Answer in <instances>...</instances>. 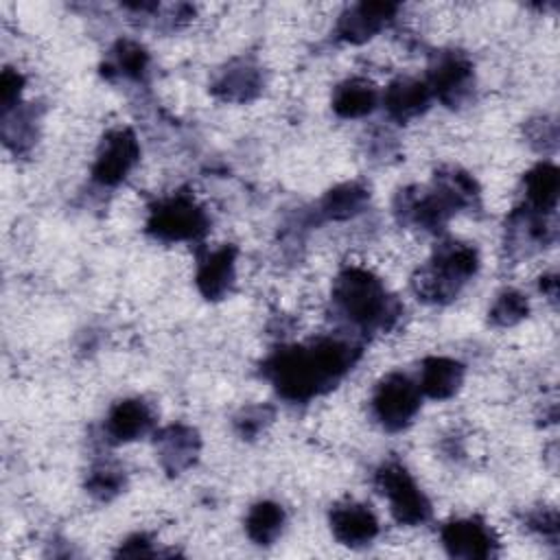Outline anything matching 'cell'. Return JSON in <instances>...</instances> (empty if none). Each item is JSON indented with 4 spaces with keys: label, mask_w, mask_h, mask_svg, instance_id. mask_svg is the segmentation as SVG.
Masks as SVG:
<instances>
[{
    "label": "cell",
    "mask_w": 560,
    "mask_h": 560,
    "mask_svg": "<svg viewBox=\"0 0 560 560\" xmlns=\"http://www.w3.org/2000/svg\"><path fill=\"white\" fill-rule=\"evenodd\" d=\"M359 354L361 348L346 337H319L306 346L278 348L262 372L284 400L306 402L335 387Z\"/></svg>",
    "instance_id": "cell-1"
},
{
    "label": "cell",
    "mask_w": 560,
    "mask_h": 560,
    "mask_svg": "<svg viewBox=\"0 0 560 560\" xmlns=\"http://www.w3.org/2000/svg\"><path fill=\"white\" fill-rule=\"evenodd\" d=\"M335 311L354 328L387 330L400 315V304L389 295L383 282L368 269L348 267L332 284Z\"/></svg>",
    "instance_id": "cell-2"
},
{
    "label": "cell",
    "mask_w": 560,
    "mask_h": 560,
    "mask_svg": "<svg viewBox=\"0 0 560 560\" xmlns=\"http://www.w3.org/2000/svg\"><path fill=\"white\" fill-rule=\"evenodd\" d=\"M479 254L472 245L444 241L431 260L413 273V293L429 304H446L459 295L464 284L477 273Z\"/></svg>",
    "instance_id": "cell-3"
},
{
    "label": "cell",
    "mask_w": 560,
    "mask_h": 560,
    "mask_svg": "<svg viewBox=\"0 0 560 560\" xmlns=\"http://www.w3.org/2000/svg\"><path fill=\"white\" fill-rule=\"evenodd\" d=\"M206 210L184 192L158 201L147 219V232L160 241H197L208 230Z\"/></svg>",
    "instance_id": "cell-4"
},
{
    "label": "cell",
    "mask_w": 560,
    "mask_h": 560,
    "mask_svg": "<svg viewBox=\"0 0 560 560\" xmlns=\"http://www.w3.org/2000/svg\"><path fill=\"white\" fill-rule=\"evenodd\" d=\"M376 486L387 499L392 516L400 525H422L429 521L431 503L402 464H383L376 470Z\"/></svg>",
    "instance_id": "cell-5"
},
{
    "label": "cell",
    "mask_w": 560,
    "mask_h": 560,
    "mask_svg": "<svg viewBox=\"0 0 560 560\" xmlns=\"http://www.w3.org/2000/svg\"><path fill=\"white\" fill-rule=\"evenodd\" d=\"M420 409V387L407 374L383 376L372 394L374 418L387 431L405 429Z\"/></svg>",
    "instance_id": "cell-6"
},
{
    "label": "cell",
    "mask_w": 560,
    "mask_h": 560,
    "mask_svg": "<svg viewBox=\"0 0 560 560\" xmlns=\"http://www.w3.org/2000/svg\"><path fill=\"white\" fill-rule=\"evenodd\" d=\"M394 212L400 223L413 225L427 232H440L451 214H455V208L448 203V199L435 188H405L396 195Z\"/></svg>",
    "instance_id": "cell-7"
},
{
    "label": "cell",
    "mask_w": 560,
    "mask_h": 560,
    "mask_svg": "<svg viewBox=\"0 0 560 560\" xmlns=\"http://www.w3.org/2000/svg\"><path fill=\"white\" fill-rule=\"evenodd\" d=\"M140 160V144L136 140V133L127 127L112 129L105 133L94 166H92V179L101 186H116L120 184L129 171Z\"/></svg>",
    "instance_id": "cell-8"
},
{
    "label": "cell",
    "mask_w": 560,
    "mask_h": 560,
    "mask_svg": "<svg viewBox=\"0 0 560 560\" xmlns=\"http://www.w3.org/2000/svg\"><path fill=\"white\" fill-rule=\"evenodd\" d=\"M427 85L444 105L457 107L468 101L475 85L472 63L464 52H444L429 70Z\"/></svg>",
    "instance_id": "cell-9"
},
{
    "label": "cell",
    "mask_w": 560,
    "mask_h": 560,
    "mask_svg": "<svg viewBox=\"0 0 560 560\" xmlns=\"http://www.w3.org/2000/svg\"><path fill=\"white\" fill-rule=\"evenodd\" d=\"M442 545L448 556L464 560H486L499 549L494 532L479 518H457L442 527Z\"/></svg>",
    "instance_id": "cell-10"
},
{
    "label": "cell",
    "mask_w": 560,
    "mask_h": 560,
    "mask_svg": "<svg viewBox=\"0 0 560 560\" xmlns=\"http://www.w3.org/2000/svg\"><path fill=\"white\" fill-rule=\"evenodd\" d=\"M398 11L394 2H359L337 20V37L348 44H363L374 37Z\"/></svg>",
    "instance_id": "cell-11"
},
{
    "label": "cell",
    "mask_w": 560,
    "mask_h": 560,
    "mask_svg": "<svg viewBox=\"0 0 560 560\" xmlns=\"http://www.w3.org/2000/svg\"><path fill=\"white\" fill-rule=\"evenodd\" d=\"M201 440L192 427L168 424L155 433V451L162 468L168 475H179L190 468L199 455Z\"/></svg>",
    "instance_id": "cell-12"
},
{
    "label": "cell",
    "mask_w": 560,
    "mask_h": 560,
    "mask_svg": "<svg viewBox=\"0 0 560 560\" xmlns=\"http://www.w3.org/2000/svg\"><path fill=\"white\" fill-rule=\"evenodd\" d=\"M332 536L346 547H365L378 534V521L374 512L354 501H346L332 508L330 512Z\"/></svg>",
    "instance_id": "cell-13"
},
{
    "label": "cell",
    "mask_w": 560,
    "mask_h": 560,
    "mask_svg": "<svg viewBox=\"0 0 560 560\" xmlns=\"http://www.w3.org/2000/svg\"><path fill=\"white\" fill-rule=\"evenodd\" d=\"M553 241V228L547 214L525 206L516 208L505 223V245L512 254H529Z\"/></svg>",
    "instance_id": "cell-14"
},
{
    "label": "cell",
    "mask_w": 560,
    "mask_h": 560,
    "mask_svg": "<svg viewBox=\"0 0 560 560\" xmlns=\"http://www.w3.org/2000/svg\"><path fill=\"white\" fill-rule=\"evenodd\" d=\"M236 273V247L221 245L206 252L197 265V289L206 300H221L234 284Z\"/></svg>",
    "instance_id": "cell-15"
},
{
    "label": "cell",
    "mask_w": 560,
    "mask_h": 560,
    "mask_svg": "<svg viewBox=\"0 0 560 560\" xmlns=\"http://www.w3.org/2000/svg\"><path fill=\"white\" fill-rule=\"evenodd\" d=\"M153 427V411L142 398L118 400L105 418V435L114 444L133 442Z\"/></svg>",
    "instance_id": "cell-16"
},
{
    "label": "cell",
    "mask_w": 560,
    "mask_h": 560,
    "mask_svg": "<svg viewBox=\"0 0 560 560\" xmlns=\"http://www.w3.org/2000/svg\"><path fill=\"white\" fill-rule=\"evenodd\" d=\"M260 90H262V72L256 63L247 59L230 61L212 83V92L221 101H230V103L252 101Z\"/></svg>",
    "instance_id": "cell-17"
},
{
    "label": "cell",
    "mask_w": 560,
    "mask_h": 560,
    "mask_svg": "<svg viewBox=\"0 0 560 560\" xmlns=\"http://www.w3.org/2000/svg\"><path fill=\"white\" fill-rule=\"evenodd\" d=\"M431 98H433V94H431L427 81L400 77L387 85V90L383 94V105H385L389 118H394L398 122H407V120L420 116L429 107Z\"/></svg>",
    "instance_id": "cell-18"
},
{
    "label": "cell",
    "mask_w": 560,
    "mask_h": 560,
    "mask_svg": "<svg viewBox=\"0 0 560 560\" xmlns=\"http://www.w3.org/2000/svg\"><path fill=\"white\" fill-rule=\"evenodd\" d=\"M464 381V365L451 357H427L420 368V394L433 400L451 398Z\"/></svg>",
    "instance_id": "cell-19"
},
{
    "label": "cell",
    "mask_w": 560,
    "mask_h": 560,
    "mask_svg": "<svg viewBox=\"0 0 560 560\" xmlns=\"http://www.w3.org/2000/svg\"><path fill=\"white\" fill-rule=\"evenodd\" d=\"M525 188V208L551 217L558 206V192H560V175L558 168L549 162L536 164L523 179Z\"/></svg>",
    "instance_id": "cell-20"
},
{
    "label": "cell",
    "mask_w": 560,
    "mask_h": 560,
    "mask_svg": "<svg viewBox=\"0 0 560 560\" xmlns=\"http://www.w3.org/2000/svg\"><path fill=\"white\" fill-rule=\"evenodd\" d=\"M378 90L372 81L352 77L341 81L332 92V109L341 118H361L376 109Z\"/></svg>",
    "instance_id": "cell-21"
},
{
    "label": "cell",
    "mask_w": 560,
    "mask_h": 560,
    "mask_svg": "<svg viewBox=\"0 0 560 560\" xmlns=\"http://www.w3.org/2000/svg\"><path fill=\"white\" fill-rule=\"evenodd\" d=\"M368 199H370V192L363 184L346 182V184H339V186L330 188L322 197L317 212L324 219L343 221V219H350V217L359 214L363 210V206L368 203Z\"/></svg>",
    "instance_id": "cell-22"
},
{
    "label": "cell",
    "mask_w": 560,
    "mask_h": 560,
    "mask_svg": "<svg viewBox=\"0 0 560 560\" xmlns=\"http://www.w3.org/2000/svg\"><path fill=\"white\" fill-rule=\"evenodd\" d=\"M284 521L287 514L282 505H278L276 501H258L249 508L245 516V532L252 542L267 547L276 542V538L282 534Z\"/></svg>",
    "instance_id": "cell-23"
},
{
    "label": "cell",
    "mask_w": 560,
    "mask_h": 560,
    "mask_svg": "<svg viewBox=\"0 0 560 560\" xmlns=\"http://www.w3.org/2000/svg\"><path fill=\"white\" fill-rule=\"evenodd\" d=\"M433 186L448 199L455 212L475 208L479 203V186L472 179V175H468L462 168H455V166L440 168L433 177Z\"/></svg>",
    "instance_id": "cell-24"
},
{
    "label": "cell",
    "mask_w": 560,
    "mask_h": 560,
    "mask_svg": "<svg viewBox=\"0 0 560 560\" xmlns=\"http://www.w3.org/2000/svg\"><path fill=\"white\" fill-rule=\"evenodd\" d=\"M112 70L127 77V79L140 81V79L147 77V70H149V52L138 42L120 39L112 48V63L107 66V74Z\"/></svg>",
    "instance_id": "cell-25"
},
{
    "label": "cell",
    "mask_w": 560,
    "mask_h": 560,
    "mask_svg": "<svg viewBox=\"0 0 560 560\" xmlns=\"http://www.w3.org/2000/svg\"><path fill=\"white\" fill-rule=\"evenodd\" d=\"M527 313H529L527 298L521 291H516V289H503L494 298L488 315H490V322L494 326H503L505 328V326H514L521 319H525Z\"/></svg>",
    "instance_id": "cell-26"
},
{
    "label": "cell",
    "mask_w": 560,
    "mask_h": 560,
    "mask_svg": "<svg viewBox=\"0 0 560 560\" xmlns=\"http://www.w3.org/2000/svg\"><path fill=\"white\" fill-rule=\"evenodd\" d=\"M20 107V105H18ZM13 109L9 114H2L4 125H2V136L4 142L13 149V151H24L33 144L35 140V116L31 109Z\"/></svg>",
    "instance_id": "cell-27"
},
{
    "label": "cell",
    "mask_w": 560,
    "mask_h": 560,
    "mask_svg": "<svg viewBox=\"0 0 560 560\" xmlns=\"http://www.w3.org/2000/svg\"><path fill=\"white\" fill-rule=\"evenodd\" d=\"M88 492L98 499V501H109L114 499L122 486H125V475L120 468L116 466H109V464H103V466H96L90 477H88Z\"/></svg>",
    "instance_id": "cell-28"
},
{
    "label": "cell",
    "mask_w": 560,
    "mask_h": 560,
    "mask_svg": "<svg viewBox=\"0 0 560 560\" xmlns=\"http://www.w3.org/2000/svg\"><path fill=\"white\" fill-rule=\"evenodd\" d=\"M273 420V407L269 405H252L238 411L234 418V429L241 438H256L260 431L267 429V424Z\"/></svg>",
    "instance_id": "cell-29"
},
{
    "label": "cell",
    "mask_w": 560,
    "mask_h": 560,
    "mask_svg": "<svg viewBox=\"0 0 560 560\" xmlns=\"http://www.w3.org/2000/svg\"><path fill=\"white\" fill-rule=\"evenodd\" d=\"M24 90V77L13 70V68H4L0 74V103H2V114H9L18 107L20 96Z\"/></svg>",
    "instance_id": "cell-30"
},
{
    "label": "cell",
    "mask_w": 560,
    "mask_h": 560,
    "mask_svg": "<svg viewBox=\"0 0 560 560\" xmlns=\"http://www.w3.org/2000/svg\"><path fill=\"white\" fill-rule=\"evenodd\" d=\"M527 136H529V142L538 149V151H549L556 147V140H558V127L551 118H538V120H532L529 127H527Z\"/></svg>",
    "instance_id": "cell-31"
},
{
    "label": "cell",
    "mask_w": 560,
    "mask_h": 560,
    "mask_svg": "<svg viewBox=\"0 0 560 560\" xmlns=\"http://www.w3.org/2000/svg\"><path fill=\"white\" fill-rule=\"evenodd\" d=\"M527 525L549 540L558 538V512L553 508H538V510L529 512Z\"/></svg>",
    "instance_id": "cell-32"
},
{
    "label": "cell",
    "mask_w": 560,
    "mask_h": 560,
    "mask_svg": "<svg viewBox=\"0 0 560 560\" xmlns=\"http://www.w3.org/2000/svg\"><path fill=\"white\" fill-rule=\"evenodd\" d=\"M153 547H151V540L147 534H133L129 536L120 549H118V556H125V558H147V556H153Z\"/></svg>",
    "instance_id": "cell-33"
},
{
    "label": "cell",
    "mask_w": 560,
    "mask_h": 560,
    "mask_svg": "<svg viewBox=\"0 0 560 560\" xmlns=\"http://www.w3.org/2000/svg\"><path fill=\"white\" fill-rule=\"evenodd\" d=\"M540 291L547 293L549 300H556V295H558V278H556V273H547V276L540 278Z\"/></svg>",
    "instance_id": "cell-34"
}]
</instances>
